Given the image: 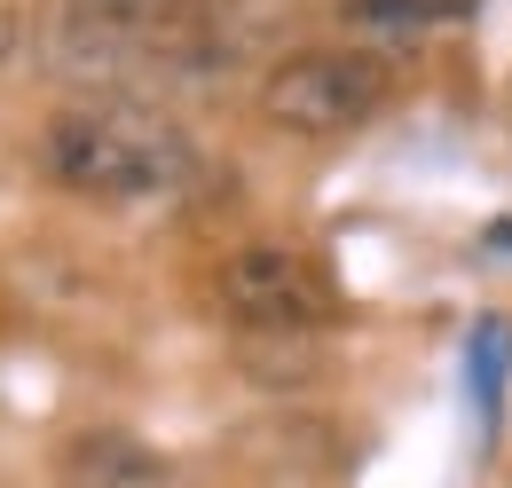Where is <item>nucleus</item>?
<instances>
[{"label":"nucleus","mask_w":512,"mask_h":488,"mask_svg":"<svg viewBox=\"0 0 512 488\" xmlns=\"http://www.w3.org/2000/svg\"><path fill=\"white\" fill-rule=\"evenodd\" d=\"M40 166L79 197L127 205V197H174L197 174V150L166 111L127 103V95H95V103H79L48 126Z\"/></svg>","instance_id":"1"},{"label":"nucleus","mask_w":512,"mask_h":488,"mask_svg":"<svg viewBox=\"0 0 512 488\" xmlns=\"http://www.w3.org/2000/svg\"><path fill=\"white\" fill-rule=\"evenodd\" d=\"M394 95V71L363 48H308V56H284L260 79V119L284 126V134H355L363 119H379V103Z\"/></svg>","instance_id":"2"},{"label":"nucleus","mask_w":512,"mask_h":488,"mask_svg":"<svg viewBox=\"0 0 512 488\" xmlns=\"http://www.w3.org/2000/svg\"><path fill=\"white\" fill-rule=\"evenodd\" d=\"M221 307L237 315V331H316L331 315V292L300 252L245 244V252L221 260Z\"/></svg>","instance_id":"3"},{"label":"nucleus","mask_w":512,"mask_h":488,"mask_svg":"<svg viewBox=\"0 0 512 488\" xmlns=\"http://www.w3.org/2000/svg\"><path fill=\"white\" fill-rule=\"evenodd\" d=\"M64 473H71V488H166V457L142 449L119 426H95V433L64 441Z\"/></svg>","instance_id":"4"},{"label":"nucleus","mask_w":512,"mask_h":488,"mask_svg":"<svg viewBox=\"0 0 512 488\" xmlns=\"http://www.w3.org/2000/svg\"><path fill=\"white\" fill-rule=\"evenodd\" d=\"M237 363L253 386H316L323 339L316 331H237Z\"/></svg>","instance_id":"5"},{"label":"nucleus","mask_w":512,"mask_h":488,"mask_svg":"<svg viewBox=\"0 0 512 488\" xmlns=\"http://www.w3.org/2000/svg\"><path fill=\"white\" fill-rule=\"evenodd\" d=\"M64 8L103 24V32H119V40H142V48L182 40V24H190V0H64Z\"/></svg>","instance_id":"6"},{"label":"nucleus","mask_w":512,"mask_h":488,"mask_svg":"<svg viewBox=\"0 0 512 488\" xmlns=\"http://www.w3.org/2000/svg\"><path fill=\"white\" fill-rule=\"evenodd\" d=\"M339 16L363 32H426V24L473 16V0H339Z\"/></svg>","instance_id":"7"},{"label":"nucleus","mask_w":512,"mask_h":488,"mask_svg":"<svg viewBox=\"0 0 512 488\" xmlns=\"http://www.w3.org/2000/svg\"><path fill=\"white\" fill-rule=\"evenodd\" d=\"M16 48H24V16H16V8H8V0H0V63L16 56Z\"/></svg>","instance_id":"8"},{"label":"nucleus","mask_w":512,"mask_h":488,"mask_svg":"<svg viewBox=\"0 0 512 488\" xmlns=\"http://www.w3.org/2000/svg\"><path fill=\"white\" fill-rule=\"evenodd\" d=\"M505 119H512V79H505Z\"/></svg>","instance_id":"9"}]
</instances>
